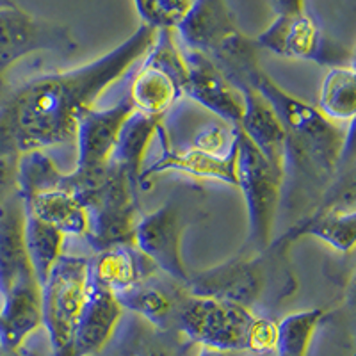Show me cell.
Returning <instances> with one entry per match:
<instances>
[{
    "mask_svg": "<svg viewBox=\"0 0 356 356\" xmlns=\"http://www.w3.org/2000/svg\"><path fill=\"white\" fill-rule=\"evenodd\" d=\"M155 34L154 27L141 24L91 63L43 73L15 89L0 106V154L20 155L73 141L77 118L141 61Z\"/></svg>",
    "mask_w": 356,
    "mask_h": 356,
    "instance_id": "obj_1",
    "label": "cell"
},
{
    "mask_svg": "<svg viewBox=\"0 0 356 356\" xmlns=\"http://www.w3.org/2000/svg\"><path fill=\"white\" fill-rule=\"evenodd\" d=\"M289 248L291 244L278 237L259 253L239 251L218 266L189 271L187 292L196 298L243 305L250 310L264 301H282L296 291L287 262Z\"/></svg>",
    "mask_w": 356,
    "mask_h": 356,
    "instance_id": "obj_2",
    "label": "cell"
},
{
    "mask_svg": "<svg viewBox=\"0 0 356 356\" xmlns=\"http://www.w3.org/2000/svg\"><path fill=\"white\" fill-rule=\"evenodd\" d=\"M68 175L86 212L84 239L95 253L114 244L132 243L141 189L111 162L97 173Z\"/></svg>",
    "mask_w": 356,
    "mask_h": 356,
    "instance_id": "obj_3",
    "label": "cell"
},
{
    "mask_svg": "<svg viewBox=\"0 0 356 356\" xmlns=\"http://www.w3.org/2000/svg\"><path fill=\"white\" fill-rule=\"evenodd\" d=\"M237 141V187L243 191L248 209V237L244 253H259L271 244L276 212L282 203L284 173L276 170L235 127Z\"/></svg>",
    "mask_w": 356,
    "mask_h": 356,
    "instance_id": "obj_4",
    "label": "cell"
},
{
    "mask_svg": "<svg viewBox=\"0 0 356 356\" xmlns=\"http://www.w3.org/2000/svg\"><path fill=\"white\" fill-rule=\"evenodd\" d=\"M88 275L89 257L61 255L41 285V328L49 337L52 356H72Z\"/></svg>",
    "mask_w": 356,
    "mask_h": 356,
    "instance_id": "obj_5",
    "label": "cell"
},
{
    "mask_svg": "<svg viewBox=\"0 0 356 356\" xmlns=\"http://www.w3.org/2000/svg\"><path fill=\"white\" fill-rule=\"evenodd\" d=\"M186 75L184 52L175 43L173 31L162 29L134 75L129 98L139 113L164 118L184 97Z\"/></svg>",
    "mask_w": 356,
    "mask_h": 356,
    "instance_id": "obj_6",
    "label": "cell"
},
{
    "mask_svg": "<svg viewBox=\"0 0 356 356\" xmlns=\"http://www.w3.org/2000/svg\"><path fill=\"white\" fill-rule=\"evenodd\" d=\"M255 310L230 301L196 298L187 292L178 308L177 330L200 348L248 353Z\"/></svg>",
    "mask_w": 356,
    "mask_h": 356,
    "instance_id": "obj_7",
    "label": "cell"
},
{
    "mask_svg": "<svg viewBox=\"0 0 356 356\" xmlns=\"http://www.w3.org/2000/svg\"><path fill=\"white\" fill-rule=\"evenodd\" d=\"M79 49L72 29L34 17L20 6L0 8V88L6 73L24 57L36 52L72 56Z\"/></svg>",
    "mask_w": 356,
    "mask_h": 356,
    "instance_id": "obj_8",
    "label": "cell"
},
{
    "mask_svg": "<svg viewBox=\"0 0 356 356\" xmlns=\"http://www.w3.org/2000/svg\"><path fill=\"white\" fill-rule=\"evenodd\" d=\"M259 49L280 57L317 63L321 66L353 65V52L346 44L332 40L307 11L278 15L269 27L255 38Z\"/></svg>",
    "mask_w": 356,
    "mask_h": 356,
    "instance_id": "obj_9",
    "label": "cell"
},
{
    "mask_svg": "<svg viewBox=\"0 0 356 356\" xmlns=\"http://www.w3.org/2000/svg\"><path fill=\"white\" fill-rule=\"evenodd\" d=\"M187 222L182 209L168 202L157 211L145 214L134 227L132 244L157 266L161 273L186 284L189 269L182 259V235Z\"/></svg>",
    "mask_w": 356,
    "mask_h": 356,
    "instance_id": "obj_10",
    "label": "cell"
},
{
    "mask_svg": "<svg viewBox=\"0 0 356 356\" xmlns=\"http://www.w3.org/2000/svg\"><path fill=\"white\" fill-rule=\"evenodd\" d=\"M134 111L136 107L127 95L114 106L104 109L89 107L77 118L73 139L77 143L75 173H97L109 164L120 130Z\"/></svg>",
    "mask_w": 356,
    "mask_h": 356,
    "instance_id": "obj_11",
    "label": "cell"
},
{
    "mask_svg": "<svg viewBox=\"0 0 356 356\" xmlns=\"http://www.w3.org/2000/svg\"><path fill=\"white\" fill-rule=\"evenodd\" d=\"M186 61L184 95L200 107L232 127H239L243 118V95L225 73L203 54L182 49Z\"/></svg>",
    "mask_w": 356,
    "mask_h": 356,
    "instance_id": "obj_12",
    "label": "cell"
},
{
    "mask_svg": "<svg viewBox=\"0 0 356 356\" xmlns=\"http://www.w3.org/2000/svg\"><path fill=\"white\" fill-rule=\"evenodd\" d=\"M159 141H161V155L150 166L141 171V191H148L152 178L170 171L186 173L200 180H216L237 187V141L234 150L227 155H212L191 146H173L166 138L164 127H159Z\"/></svg>",
    "mask_w": 356,
    "mask_h": 356,
    "instance_id": "obj_13",
    "label": "cell"
},
{
    "mask_svg": "<svg viewBox=\"0 0 356 356\" xmlns=\"http://www.w3.org/2000/svg\"><path fill=\"white\" fill-rule=\"evenodd\" d=\"M114 296L123 310L132 312L161 332H170L177 328L178 308L187 296V289L186 284L159 271L132 287L114 292Z\"/></svg>",
    "mask_w": 356,
    "mask_h": 356,
    "instance_id": "obj_14",
    "label": "cell"
},
{
    "mask_svg": "<svg viewBox=\"0 0 356 356\" xmlns=\"http://www.w3.org/2000/svg\"><path fill=\"white\" fill-rule=\"evenodd\" d=\"M123 308L109 287L89 271L86 301L73 337L72 356H93L106 348L122 319Z\"/></svg>",
    "mask_w": 356,
    "mask_h": 356,
    "instance_id": "obj_15",
    "label": "cell"
},
{
    "mask_svg": "<svg viewBox=\"0 0 356 356\" xmlns=\"http://www.w3.org/2000/svg\"><path fill=\"white\" fill-rule=\"evenodd\" d=\"M41 328V285L27 273L0 300V348L17 351Z\"/></svg>",
    "mask_w": 356,
    "mask_h": 356,
    "instance_id": "obj_16",
    "label": "cell"
},
{
    "mask_svg": "<svg viewBox=\"0 0 356 356\" xmlns=\"http://www.w3.org/2000/svg\"><path fill=\"white\" fill-rule=\"evenodd\" d=\"M177 31L184 41V49L209 57L228 38L239 33V27L227 0H193Z\"/></svg>",
    "mask_w": 356,
    "mask_h": 356,
    "instance_id": "obj_17",
    "label": "cell"
},
{
    "mask_svg": "<svg viewBox=\"0 0 356 356\" xmlns=\"http://www.w3.org/2000/svg\"><path fill=\"white\" fill-rule=\"evenodd\" d=\"M237 89L243 95V118L237 129L255 145L257 150L276 170L284 173L285 141H287L284 125L257 89L251 86H239Z\"/></svg>",
    "mask_w": 356,
    "mask_h": 356,
    "instance_id": "obj_18",
    "label": "cell"
},
{
    "mask_svg": "<svg viewBox=\"0 0 356 356\" xmlns=\"http://www.w3.org/2000/svg\"><path fill=\"white\" fill-rule=\"evenodd\" d=\"M25 211L17 191L0 203V300L11 285L27 273H34L25 251Z\"/></svg>",
    "mask_w": 356,
    "mask_h": 356,
    "instance_id": "obj_19",
    "label": "cell"
},
{
    "mask_svg": "<svg viewBox=\"0 0 356 356\" xmlns=\"http://www.w3.org/2000/svg\"><path fill=\"white\" fill-rule=\"evenodd\" d=\"M89 271L113 292L139 284L159 273L157 266L132 243L114 244L89 259Z\"/></svg>",
    "mask_w": 356,
    "mask_h": 356,
    "instance_id": "obj_20",
    "label": "cell"
},
{
    "mask_svg": "<svg viewBox=\"0 0 356 356\" xmlns=\"http://www.w3.org/2000/svg\"><path fill=\"white\" fill-rule=\"evenodd\" d=\"M162 118L148 116L134 111L123 123L109 162L123 171L136 186L141 189L143 162L152 139L157 136Z\"/></svg>",
    "mask_w": 356,
    "mask_h": 356,
    "instance_id": "obj_21",
    "label": "cell"
},
{
    "mask_svg": "<svg viewBox=\"0 0 356 356\" xmlns=\"http://www.w3.org/2000/svg\"><path fill=\"white\" fill-rule=\"evenodd\" d=\"M317 109L335 123H353L356 114V75L353 65L333 66L324 77Z\"/></svg>",
    "mask_w": 356,
    "mask_h": 356,
    "instance_id": "obj_22",
    "label": "cell"
},
{
    "mask_svg": "<svg viewBox=\"0 0 356 356\" xmlns=\"http://www.w3.org/2000/svg\"><path fill=\"white\" fill-rule=\"evenodd\" d=\"M24 237L29 264L33 267L34 276L40 285H43L49 273L52 271L54 264L63 255V244H65L66 235L47 222L25 214Z\"/></svg>",
    "mask_w": 356,
    "mask_h": 356,
    "instance_id": "obj_23",
    "label": "cell"
},
{
    "mask_svg": "<svg viewBox=\"0 0 356 356\" xmlns=\"http://www.w3.org/2000/svg\"><path fill=\"white\" fill-rule=\"evenodd\" d=\"M324 316L323 308H308L289 314L276 323L275 356H308L314 333Z\"/></svg>",
    "mask_w": 356,
    "mask_h": 356,
    "instance_id": "obj_24",
    "label": "cell"
},
{
    "mask_svg": "<svg viewBox=\"0 0 356 356\" xmlns=\"http://www.w3.org/2000/svg\"><path fill=\"white\" fill-rule=\"evenodd\" d=\"M276 321L264 316H255L251 324L250 339H248V353L255 355H275L276 346Z\"/></svg>",
    "mask_w": 356,
    "mask_h": 356,
    "instance_id": "obj_25",
    "label": "cell"
},
{
    "mask_svg": "<svg viewBox=\"0 0 356 356\" xmlns=\"http://www.w3.org/2000/svg\"><path fill=\"white\" fill-rule=\"evenodd\" d=\"M18 155L0 154V203L17 191Z\"/></svg>",
    "mask_w": 356,
    "mask_h": 356,
    "instance_id": "obj_26",
    "label": "cell"
},
{
    "mask_svg": "<svg viewBox=\"0 0 356 356\" xmlns=\"http://www.w3.org/2000/svg\"><path fill=\"white\" fill-rule=\"evenodd\" d=\"M136 9H138L139 17L143 18V24L157 27V6L159 0H134ZM157 31V29H155Z\"/></svg>",
    "mask_w": 356,
    "mask_h": 356,
    "instance_id": "obj_27",
    "label": "cell"
},
{
    "mask_svg": "<svg viewBox=\"0 0 356 356\" xmlns=\"http://www.w3.org/2000/svg\"><path fill=\"white\" fill-rule=\"evenodd\" d=\"M275 15H294L305 11V0H267Z\"/></svg>",
    "mask_w": 356,
    "mask_h": 356,
    "instance_id": "obj_28",
    "label": "cell"
},
{
    "mask_svg": "<svg viewBox=\"0 0 356 356\" xmlns=\"http://www.w3.org/2000/svg\"><path fill=\"white\" fill-rule=\"evenodd\" d=\"M134 356H177L166 346H146L141 351H138Z\"/></svg>",
    "mask_w": 356,
    "mask_h": 356,
    "instance_id": "obj_29",
    "label": "cell"
},
{
    "mask_svg": "<svg viewBox=\"0 0 356 356\" xmlns=\"http://www.w3.org/2000/svg\"><path fill=\"white\" fill-rule=\"evenodd\" d=\"M196 356H246V353L241 351H222V349H212V348H200Z\"/></svg>",
    "mask_w": 356,
    "mask_h": 356,
    "instance_id": "obj_30",
    "label": "cell"
},
{
    "mask_svg": "<svg viewBox=\"0 0 356 356\" xmlns=\"http://www.w3.org/2000/svg\"><path fill=\"white\" fill-rule=\"evenodd\" d=\"M0 356H25V355H22V348L17 349V351H6V349L0 348Z\"/></svg>",
    "mask_w": 356,
    "mask_h": 356,
    "instance_id": "obj_31",
    "label": "cell"
},
{
    "mask_svg": "<svg viewBox=\"0 0 356 356\" xmlns=\"http://www.w3.org/2000/svg\"><path fill=\"white\" fill-rule=\"evenodd\" d=\"M9 6H17L15 0H0V8H9Z\"/></svg>",
    "mask_w": 356,
    "mask_h": 356,
    "instance_id": "obj_32",
    "label": "cell"
}]
</instances>
